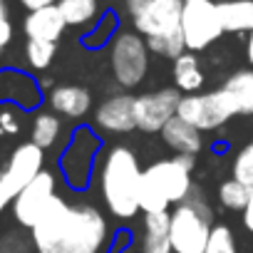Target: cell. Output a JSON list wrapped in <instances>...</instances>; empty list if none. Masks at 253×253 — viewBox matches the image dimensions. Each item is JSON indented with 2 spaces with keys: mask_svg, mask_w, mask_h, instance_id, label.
Masks as SVG:
<instances>
[{
  "mask_svg": "<svg viewBox=\"0 0 253 253\" xmlns=\"http://www.w3.org/2000/svg\"><path fill=\"white\" fill-rule=\"evenodd\" d=\"M33 243L38 253H104L109 223L99 209L55 196L33 228Z\"/></svg>",
  "mask_w": 253,
  "mask_h": 253,
  "instance_id": "6da1fadb",
  "label": "cell"
},
{
  "mask_svg": "<svg viewBox=\"0 0 253 253\" xmlns=\"http://www.w3.org/2000/svg\"><path fill=\"white\" fill-rule=\"evenodd\" d=\"M139 184H142V167L132 149L112 147L104 154L99 169V189L102 199L112 216L129 221L139 211Z\"/></svg>",
  "mask_w": 253,
  "mask_h": 253,
  "instance_id": "7a4b0ae2",
  "label": "cell"
},
{
  "mask_svg": "<svg viewBox=\"0 0 253 253\" xmlns=\"http://www.w3.org/2000/svg\"><path fill=\"white\" fill-rule=\"evenodd\" d=\"M194 157H174L162 159L142 171L139 184V211L144 213H164L171 204H181L189 199Z\"/></svg>",
  "mask_w": 253,
  "mask_h": 253,
  "instance_id": "3957f363",
  "label": "cell"
},
{
  "mask_svg": "<svg viewBox=\"0 0 253 253\" xmlns=\"http://www.w3.org/2000/svg\"><path fill=\"white\" fill-rule=\"evenodd\" d=\"M211 209L201 189H191L189 199L171 211V248L174 253H204L211 236Z\"/></svg>",
  "mask_w": 253,
  "mask_h": 253,
  "instance_id": "277c9868",
  "label": "cell"
},
{
  "mask_svg": "<svg viewBox=\"0 0 253 253\" xmlns=\"http://www.w3.org/2000/svg\"><path fill=\"white\" fill-rule=\"evenodd\" d=\"M109 67L119 87L132 89L142 84L149 70V47L147 40L134 30H122L109 42Z\"/></svg>",
  "mask_w": 253,
  "mask_h": 253,
  "instance_id": "5b68a950",
  "label": "cell"
},
{
  "mask_svg": "<svg viewBox=\"0 0 253 253\" xmlns=\"http://www.w3.org/2000/svg\"><path fill=\"white\" fill-rule=\"evenodd\" d=\"M236 102L233 97L221 87L213 92H199V94H186L179 102L176 117L184 119L186 124L196 126L199 132H211L223 126L231 117H236Z\"/></svg>",
  "mask_w": 253,
  "mask_h": 253,
  "instance_id": "8992f818",
  "label": "cell"
},
{
  "mask_svg": "<svg viewBox=\"0 0 253 253\" xmlns=\"http://www.w3.org/2000/svg\"><path fill=\"white\" fill-rule=\"evenodd\" d=\"M99 149H102V142L89 126H77L72 132V137H70V142H67L62 157H60L62 176L72 189L82 191V189L89 186L94 159H97Z\"/></svg>",
  "mask_w": 253,
  "mask_h": 253,
  "instance_id": "52a82bcc",
  "label": "cell"
},
{
  "mask_svg": "<svg viewBox=\"0 0 253 253\" xmlns=\"http://www.w3.org/2000/svg\"><path fill=\"white\" fill-rule=\"evenodd\" d=\"M181 33L186 42V52H201L211 47L221 35L223 25L218 18V8L213 0H201V3H184L181 13Z\"/></svg>",
  "mask_w": 253,
  "mask_h": 253,
  "instance_id": "ba28073f",
  "label": "cell"
},
{
  "mask_svg": "<svg viewBox=\"0 0 253 253\" xmlns=\"http://www.w3.org/2000/svg\"><path fill=\"white\" fill-rule=\"evenodd\" d=\"M181 92L176 87H164L159 92H147L134 97V119H137V129L149 132V134H162L164 126L176 117Z\"/></svg>",
  "mask_w": 253,
  "mask_h": 253,
  "instance_id": "9c48e42d",
  "label": "cell"
},
{
  "mask_svg": "<svg viewBox=\"0 0 253 253\" xmlns=\"http://www.w3.org/2000/svg\"><path fill=\"white\" fill-rule=\"evenodd\" d=\"M55 196H57L55 194V176L50 171H40L13 201V213H15L18 223L33 231Z\"/></svg>",
  "mask_w": 253,
  "mask_h": 253,
  "instance_id": "30bf717a",
  "label": "cell"
},
{
  "mask_svg": "<svg viewBox=\"0 0 253 253\" xmlns=\"http://www.w3.org/2000/svg\"><path fill=\"white\" fill-rule=\"evenodd\" d=\"M184 0H149V3L132 15L134 33L142 38H154L181 28Z\"/></svg>",
  "mask_w": 253,
  "mask_h": 253,
  "instance_id": "8fae6325",
  "label": "cell"
},
{
  "mask_svg": "<svg viewBox=\"0 0 253 253\" xmlns=\"http://www.w3.org/2000/svg\"><path fill=\"white\" fill-rule=\"evenodd\" d=\"M42 162H45V157H42V149H40L38 144H33V142L20 144V147L13 152L8 167L0 171V179H3V181L10 186V191L18 196L40 171H45V169H42Z\"/></svg>",
  "mask_w": 253,
  "mask_h": 253,
  "instance_id": "7c38bea8",
  "label": "cell"
},
{
  "mask_svg": "<svg viewBox=\"0 0 253 253\" xmlns=\"http://www.w3.org/2000/svg\"><path fill=\"white\" fill-rule=\"evenodd\" d=\"M94 124L107 134H126L137 126L134 119V97L132 94H112L107 97L94 114Z\"/></svg>",
  "mask_w": 253,
  "mask_h": 253,
  "instance_id": "4fadbf2b",
  "label": "cell"
},
{
  "mask_svg": "<svg viewBox=\"0 0 253 253\" xmlns=\"http://www.w3.org/2000/svg\"><path fill=\"white\" fill-rule=\"evenodd\" d=\"M0 99H8L30 109L40 102V84L28 72L3 70L0 72Z\"/></svg>",
  "mask_w": 253,
  "mask_h": 253,
  "instance_id": "5bb4252c",
  "label": "cell"
},
{
  "mask_svg": "<svg viewBox=\"0 0 253 253\" xmlns=\"http://www.w3.org/2000/svg\"><path fill=\"white\" fill-rule=\"evenodd\" d=\"M65 28H67V23H65L57 5L33 10V13H28V18L23 23V30H25L28 40H45V42H57L62 38Z\"/></svg>",
  "mask_w": 253,
  "mask_h": 253,
  "instance_id": "9a60e30c",
  "label": "cell"
},
{
  "mask_svg": "<svg viewBox=\"0 0 253 253\" xmlns=\"http://www.w3.org/2000/svg\"><path fill=\"white\" fill-rule=\"evenodd\" d=\"M162 139L164 144L176 152L179 157H196L201 149H204V137L196 126L186 124L184 119L174 117L164 129H162Z\"/></svg>",
  "mask_w": 253,
  "mask_h": 253,
  "instance_id": "2e32d148",
  "label": "cell"
},
{
  "mask_svg": "<svg viewBox=\"0 0 253 253\" xmlns=\"http://www.w3.org/2000/svg\"><path fill=\"white\" fill-rule=\"evenodd\" d=\"M50 107H52V112H57L62 117L82 119L92 107V94L77 84H60L50 92Z\"/></svg>",
  "mask_w": 253,
  "mask_h": 253,
  "instance_id": "e0dca14e",
  "label": "cell"
},
{
  "mask_svg": "<svg viewBox=\"0 0 253 253\" xmlns=\"http://www.w3.org/2000/svg\"><path fill=\"white\" fill-rule=\"evenodd\" d=\"M139 253H174L171 248V213H144V236Z\"/></svg>",
  "mask_w": 253,
  "mask_h": 253,
  "instance_id": "ac0fdd59",
  "label": "cell"
},
{
  "mask_svg": "<svg viewBox=\"0 0 253 253\" xmlns=\"http://www.w3.org/2000/svg\"><path fill=\"white\" fill-rule=\"evenodd\" d=\"M216 8L223 33L248 35L253 30V0H218Z\"/></svg>",
  "mask_w": 253,
  "mask_h": 253,
  "instance_id": "d6986e66",
  "label": "cell"
},
{
  "mask_svg": "<svg viewBox=\"0 0 253 253\" xmlns=\"http://www.w3.org/2000/svg\"><path fill=\"white\" fill-rule=\"evenodd\" d=\"M171 75H174L176 89L186 92V94H199V89L204 87V80H206L204 67H201V62L194 52H184L181 57H176Z\"/></svg>",
  "mask_w": 253,
  "mask_h": 253,
  "instance_id": "ffe728a7",
  "label": "cell"
},
{
  "mask_svg": "<svg viewBox=\"0 0 253 253\" xmlns=\"http://www.w3.org/2000/svg\"><path fill=\"white\" fill-rule=\"evenodd\" d=\"M223 89L233 97L238 114H253V70H238L226 82Z\"/></svg>",
  "mask_w": 253,
  "mask_h": 253,
  "instance_id": "44dd1931",
  "label": "cell"
},
{
  "mask_svg": "<svg viewBox=\"0 0 253 253\" xmlns=\"http://www.w3.org/2000/svg\"><path fill=\"white\" fill-rule=\"evenodd\" d=\"M57 8H60L65 23L72 28H84L102 18L97 0H60Z\"/></svg>",
  "mask_w": 253,
  "mask_h": 253,
  "instance_id": "7402d4cb",
  "label": "cell"
},
{
  "mask_svg": "<svg viewBox=\"0 0 253 253\" xmlns=\"http://www.w3.org/2000/svg\"><path fill=\"white\" fill-rule=\"evenodd\" d=\"M147 40V47L149 52L159 55V57H167V60H176L186 52V42H184V33L181 28L171 30V33H164V35H154V38H144Z\"/></svg>",
  "mask_w": 253,
  "mask_h": 253,
  "instance_id": "603a6c76",
  "label": "cell"
},
{
  "mask_svg": "<svg viewBox=\"0 0 253 253\" xmlns=\"http://www.w3.org/2000/svg\"><path fill=\"white\" fill-rule=\"evenodd\" d=\"M60 132H62L60 119H57L55 114H50V112H42V114H38L35 122H33L30 137H33V144H38V147L45 152V149H50V147L57 142Z\"/></svg>",
  "mask_w": 253,
  "mask_h": 253,
  "instance_id": "cb8c5ba5",
  "label": "cell"
},
{
  "mask_svg": "<svg viewBox=\"0 0 253 253\" xmlns=\"http://www.w3.org/2000/svg\"><path fill=\"white\" fill-rule=\"evenodd\" d=\"M117 33H119V18L114 13H104L97 20V25L82 38V42L89 50H97V47H104V45L109 47V42L117 38Z\"/></svg>",
  "mask_w": 253,
  "mask_h": 253,
  "instance_id": "d4e9b609",
  "label": "cell"
},
{
  "mask_svg": "<svg viewBox=\"0 0 253 253\" xmlns=\"http://www.w3.org/2000/svg\"><path fill=\"white\" fill-rule=\"evenodd\" d=\"M251 196H253V189H248L246 184H241V181H236V179L223 181L221 189H218V201H221V206H226V209H231V211H243V209L248 206Z\"/></svg>",
  "mask_w": 253,
  "mask_h": 253,
  "instance_id": "484cf974",
  "label": "cell"
},
{
  "mask_svg": "<svg viewBox=\"0 0 253 253\" xmlns=\"http://www.w3.org/2000/svg\"><path fill=\"white\" fill-rule=\"evenodd\" d=\"M55 50H57V42L28 40V45H25V57H28V65H30L33 70H47V67L52 65Z\"/></svg>",
  "mask_w": 253,
  "mask_h": 253,
  "instance_id": "4316f807",
  "label": "cell"
},
{
  "mask_svg": "<svg viewBox=\"0 0 253 253\" xmlns=\"http://www.w3.org/2000/svg\"><path fill=\"white\" fill-rule=\"evenodd\" d=\"M231 174H233L236 181H241V184H246L248 189H253V137H251V142L236 154L233 167H231Z\"/></svg>",
  "mask_w": 253,
  "mask_h": 253,
  "instance_id": "83f0119b",
  "label": "cell"
},
{
  "mask_svg": "<svg viewBox=\"0 0 253 253\" xmlns=\"http://www.w3.org/2000/svg\"><path fill=\"white\" fill-rule=\"evenodd\" d=\"M204 253H238V251H236V238H233L231 228L223 226V223L213 226Z\"/></svg>",
  "mask_w": 253,
  "mask_h": 253,
  "instance_id": "f1b7e54d",
  "label": "cell"
},
{
  "mask_svg": "<svg viewBox=\"0 0 253 253\" xmlns=\"http://www.w3.org/2000/svg\"><path fill=\"white\" fill-rule=\"evenodd\" d=\"M30 246L35 248L33 236H30V241H25L23 233H8L3 238V248H0V253H30Z\"/></svg>",
  "mask_w": 253,
  "mask_h": 253,
  "instance_id": "f546056e",
  "label": "cell"
},
{
  "mask_svg": "<svg viewBox=\"0 0 253 253\" xmlns=\"http://www.w3.org/2000/svg\"><path fill=\"white\" fill-rule=\"evenodd\" d=\"M20 132V119L5 109V112H0V134H18Z\"/></svg>",
  "mask_w": 253,
  "mask_h": 253,
  "instance_id": "4dcf8cb0",
  "label": "cell"
},
{
  "mask_svg": "<svg viewBox=\"0 0 253 253\" xmlns=\"http://www.w3.org/2000/svg\"><path fill=\"white\" fill-rule=\"evenodd\" d=\"M60 0H20V5L28 8V13L33 10H42V8H50V5H57Z\"/></svg>",
  "mask_w": 253,
  "mask_h": 253,
  "instance_id": "1f68e13d",
  "label": "cell"
},
{
  "mask_svg": "<svg viewBox=\"0 0 253 253\" xmlns=\"http://www.w3.org/2000/svg\"><path fill=\"white\" fill-rule=\"evenodd\" d=\"M10 40H13V25H10V20L5 18V20H0V52H3V47H5Z\"/></svg>",
  "mask_w": 253,
  "mask_h": 253,
  "instance_id": "d6a6232c",
  "label": "cell"
},
{
  "mask_svg": "<svg viewBox=\"0 0 253 253\" xmlns=\"http://www.w3.org/2000/svg\"><path fill=\"white\" fill-rule=\"evenodd\" d=\"M10 201H15V194L10 191V186L0 179V213H3V209L10 204Z\"/></svg>",
  "mask_w": 253,
  "mask_h": 253,
  "instance_id": "836d02e7",
  "label": "cell"
},
{
  "mask_svg": "<svg viewBox=\"0 0 253 253\" xmlns=\"http://www.w3.org/2000/svg\"><path fill=\"white\" fill-rule=\"evenodd\" d=\"M243 226L253 233V196H251V201H248V206L243 209Z\"/></svg>",
  "mask_w": 253,
  "mask_h": 253,
  "instance_id": "e575fe53",
  "label": "cell"
},
{
  "mask_svg": "<svg viewBox=\"0 0 253 253\" xmlns=\"http://www.w3.org/2000/svg\"><path fill=\"white\" fill-rule=\"evenodd\" d=\"M147 3H149V0H126V10H129V15H134V13L142 10Z\"/></svg>",
  "mask_w": 253,
  "mask_h": 253,
  "instance_id": "d590c367",
  "label": "cell"
},
{
  "mask_svg": "<svg viewBox=\"0 0 253 253\" xmlns=\"http://www.w3.org/2000/svg\"><path fill=\"white\" fill-rule=\"evenodd\" d=\"M246 57H248V62L253 65V30L248 33V40H246Z\"/></svg>",
  "mask_w": 253,
  "mask_h": 253,
  "instance_id": "8d00e7d4",
  "label": "cell"
},
{
  "mask_svg": "<svg viewBox=\"0 0 253 253\" xmlns=\"http://www.w3.org/2000/svg\"><path fill=\"white\" fill-rule=\"evenodd\" d=\"M8 18V5H5V0H0V20H5Z\"/></svg>",
  "mask_w": 253,
  "mask_h": 253,
  "instance_id": "74e56055",
  "label": "cell"
},
{
  "mask_svg": "<svg viewBox=\"0 0 253 253\" xmlns=\"http://www.w3.org/2000/svg\"><path fill=\"white\" fill-rule=\"evenodd\" d=\"M184 3H201V0H184Z\"/></svg>",
  "mask_w": 253,
  "mask_h": 253,
  "instance_id": "f35d334b",
  "label": "cell"
}]
</instances>
